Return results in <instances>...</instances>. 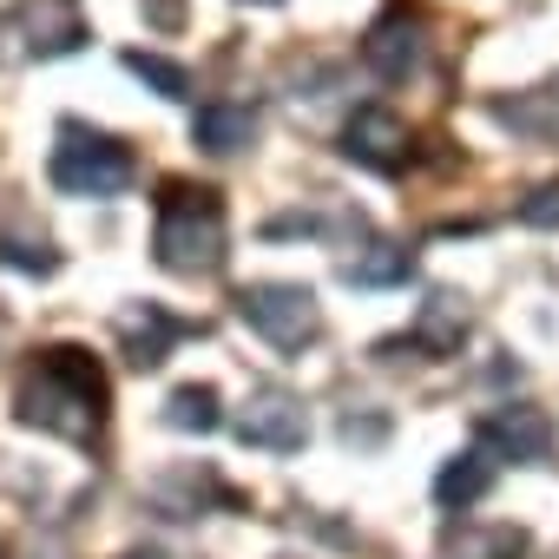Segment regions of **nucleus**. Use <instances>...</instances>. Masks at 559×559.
Here are the masks:
<instances>
[{"mask_svg":"<svg viewBox=\"0 0 559 559\" xmlns=\"http://www.w3.org/2000/svg\"><path fill=\"white\" fill-rule=\"evenodd\" d=\"M106 408H112V382H106L99 356L80 349V343H53V349H40V356L21 369L14 415H21L27 428L53 435V441H73V448L99 441Z\"/></svg>","mask_w":559,"mask_h":559,"instance_id":"f257e3e1","label":"nucleus"},{"mask_svg":"<svg viewBox=\"0 0 559 559\" xmlns=\"http://www.w3.org/2000/svg\"><path fill=\"white\" fill-rule=\"evenodd\" d=\"M152 257L171 276H217L230 257V224H224V198L211 185L191 178H165L158 185V224H152Z\"/></svg>","mask_w":559,"mask_h":559,"instance_id":"f03ea898","label":"nucleus"},{"mask_svg":"<svg viewBox=\"0 0 559 559\" xmlns=\"http://www.w3.org/2000/svg\"><path fill=\"white\" fill-rule=\"evenodd\" d=\"M47 178H53V191H67V198H119V191L139 178V158H132L126 139L93 132L86 119H60Z\"/></svg>","mask_w":559,"mask_h":559,"instance_id":"7ed1b4c3","label":"nucleus"},{"mask_svg":"<svg viewBox=\"0 0 559 559\" xmlns=\"http://www.w3.org/2000/svg\"><path fill=\"white\" fill-rule=\"evenodd\" d=\"M237 317L270 343V349H304L323 336V304L310 284H243Z\"/></svg>","mask_w":559,"mask_h":559,"instance_id":"20e7f679","label":"nucleus"},{"mask_svg":"<svg viewBox=\"0 0 559 559\" xmlns=\"http://www.w3.org/2000/svg\"><path fill=\"white\" fill-rule=\"evenodd\" d=\"M237 441L243 448H263V454H297L310 441V415H304V395L290 389H250V402L237 408Z\"/></svg>","mask_w":559,"mask_h":559,"instance_id":"39448f33","label":"nucleus"},{"mask_svg":"<svg viewBox=\"0 0 559 559\" xmlns=\"http://www.w3.org/2000/svg\"><path fill=\"white\" fill-rule=\"evenodd\" d=\"M421 8L415 0H389V8L369 21V34H362V60H369V73L376 80H408L415 73V60H421Z\"/></svg>","mask_w":559,"mask_h":559,"instance_id":"423d86ee","label":"nucleus"},{"mask_svg":"<svg viewBox=\"0 0 559 559\" xmlns=\"http://www.w3.org/2000/svg\"><path fill=\"white\" fill-rule=\"evenodd\" d=\"M14 27L27 40L34 60H60V53H80L93 40L86 14H80V0H21L14 8Z\"/></svg>","mask_w":559,"mask_h":559,"instance_id":"0eeeda50","label":"nucleus"},{"mask_svg":"<svg viewBox=\"0 0 559 559\" xmlns=\"http://www.w3.org/2000/svg\"><path fill=\"white\" fill-rule=\"evenodd\" d=\"M480 448L493 461H546L552 454V415L533 402H507V408L480 415Z\"/></svg>","mask_w":559,"mask_h":559,"instance_id":"6e6552de","label":"nucleus"},{"mask_svg":"<svg viewBox=\"0 0 559 559\" xmlns=\"http://www.w3.org/2000/svg\"><path fill=\"white\" fill-rule=\"evenodd\" d=\"M343 152L369 171H402L408 165V119L389 112V106H356V119L343 126Z\"/></svg>","mask_w":559,"mask_h":559,"instance_id":"1a4fd4ad","label":"nucleus"},{"mask_svg":"<svg viewBox=\"0 0 559 559\" xmlns=\"http://www.w3.org/2000/svg\"><path fill=\"white\" fill-rule=\"evenodd\" d=\"M185 336H198V323L191 317H171L165 304H132L119 317V343H126V362L132 369H158L171 356V343H185Z\"/></svg>","mask_w":559,"mask_h":559,"instance_id":"9d476101","label":"nucleus"},{"mask_svg":"<svg viewBox=\"0 0 559 559\" xmlns=\"http://www.w3.org/2000/svg\"><path fill=\"white\" fill-rule=\"evenodd\" d=\"M250 139H257V112L237 99H204L191 119V145H204L211 158H237Z\"/></svg>","mask_w":559,"mask_h":559,"instance_id":"9b49d317","label":"nucleus"},{"mask_svg":"<svg viewBox=\"0 0 559 559\" xmlns=\"http://www.w3.org/2000/svg\"><path fill=\"white\" fill-rule=\"evenodd\" d=\"M408 343L428 349V356H461V343H467V304H461L454 290H435V297L421 304Z\"/></svg>","mask_w":559,"mask_h":559,"instance_id":"f8f14e48","label":"nucleus"},{"mask_svg":"<svg viewBox=\"0 0 559 559\" xmlns=\"http://www.w3.org/2000/svg\"><path fill=\"white\" fill-rule=\"evenodd\" d=\"M152 500H158V513H165V520H191V513H204V500L237 507V487H224L217 474H191V467H178V474L152 480Z\"/></svg>","mask_w":559,"mask_h":559,"instance_id":"ddd939ff","label":"nucleus"},{"mask_svg":"<svg viewBox=\"0 0 559 559\" xmlns=\"http://www.w3.org/2000/svg\"><path fill=\"white\" fill-rule=\"evenodd\" d=\"M487 487H493V454L487 448H467V454H454L441 474H435V500L441 507H474V500H487Z\"/></svg>","mask_w":559,"mask_h":559,"instance_id":"4468645a","label":"nucleus"},{"mask_svg":"<svg viewBox=\"0 0 559 559\" xmlns=\"http://www.w3.org/2000/svg\"><path fill=\"white\" fill-rule=\"evenodd\" d=\"M408 276H415V250H402V243H362L343 263V284H356V290H389V284H408Z\"/></svg>","mask_w":559,"mask_h":559,"instance_id":"2eb2a0df","label":"nucleus"},{"mask_svg":"<svg viewBox=\"0 0 559 559\" xmlns=\"http://www.w3.org/2000/svg\"><path fill=\"white\" fill-rule=\"evenodd\" d=\"M224 421V408H217V389L211 382H185V389H171V402H165V428H178V435H211Z\"/></svg>","mask_w":559,"mask_h":559,"instance_id":"dca6fc26","label":"nucleus"},{"mask_svg":"<svg viewBox=\"0 0 559 559\" xmlns=\"http://www.w3.org/2000/svg\"><path fill=\"white\" fill-rule=\"evenodd\" d=\"M126 73H132V80H145L158 99H178V106H185V99H198V93H191V67H178V60H165V53L126 47Z\"/></svg>","mask_w":559,"mask_h":559,"instance_id":"f3484780","label":"nucleus"},{"mask_svg":"<svg viewBox=\"0 0 559 559\" xmlns=\"http://www.w3.org/2000/svg\"><path fill=\"white\" fill-rule=\"evenodd\" d=\"M0 263H14V270H27V276H53L60 270V250L40 237H8V230H0Z\"/></svg>","mask_w":559,"mask_h":559,"instance_id":"a211bd4d","label":"nucleus"},{"mask_svg":"<svg viewBox=\"0 0 559 559\" xmlns=\"http://www.w3.org/2000/svg\"><path fill=\"white\" fill-rule=\"evenodd\" d=\"M520 224H533V230H559V178H546V185L520 204Z\"/></svg>","mask_w":559,"mask_h":559,"instance_id":"6ab92c4d","label":"nucleus"},{"mask_svg":"<svg viewBox=\"0 0 559 559\" xmlns=\"http://www.w3.org/2000/svg\"><path fill=\"white\" fill-rule=\"evenodd\" d=\"M139 14H145L158 34H178V27H185V0H139Z\"/></svg>","mask_w":559,"mask_h":559,"instance_id":"aec40b11","label":"nucleus"},{"mask_svg":"<svg viewBox=\"0 0 559 559\" xmlns=\"http://www.w3.org/2000/svg\"><path fill=\"white\" fill-rule=\"evenodd\" d=\"M257 8H276V0H257Z\"/></svg>","mask_w":559,"mask_h":559,"instance_id":"412c9836","label":"nucleus"}]
</instances>
